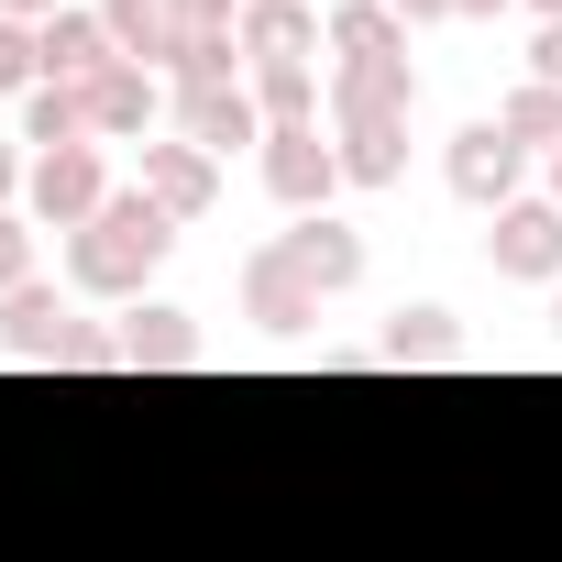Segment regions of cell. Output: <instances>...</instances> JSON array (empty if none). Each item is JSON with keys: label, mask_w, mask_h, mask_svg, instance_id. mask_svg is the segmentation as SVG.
<instances>
[{"label": "cell", "mask_w": 562, "mask_h": 562, "mask_svg": "<svg viewBox=\"0 0 562 562\" xmlns=\"http://www.w3.org/2000/svg\"><path fill=\"white\" fill-rule=\"evenodd\" d=\"M551 331H562V288H551Z\"/></svg>", "instance_id": "836d02e7"}, {"label": "cell", "mask_w": 562, "mask_h": 562, "mask_svg": "<svg viewBox=\"0 0 562 562\" xmlns=\"http://www.w3.org/2000/svg\"><path fill=\"white\" fill-rule=\"evenodd\" d=\"M265 188H276V210H331V188H342V144H321V122H299V133H265Z\"/></svg>", "instance_id": "8992f818"}, {"label": "cell", "mask_w": 562, "mask_h": 562, "mask_svg": "<svg viewBox=\"0 0 562 562\" xmlns=\"http://www.w3.org/2000/svg\"><path fill=\"white\" fill-rule=\"evenodd\" d=\"M67 0H0V23H56Z\"/></svg>", "instance_id": "83f0119b"}, {"label": "cell", "mask_w": 562, "mask_h": 562, "mask_svg": "<svg viewBox=\"0 0 562 562\" xmlns=\"http://www.w3.org/2000/svg\"><path fill=\"white\" fill-rule=\"evenodd\" d=\"M331 56L342 67H408V23L386 12V0H342L331 12Z\"/></svg>", "instance_id": "2e32d148"}, {"label": "cell", "mask_w": 562, "mask_h": 562, "mask_svg": "<svg viewBox=\"0 0 562 562\" xmlns=\"http://www.w3.org/2000/svg\"><path fill=\"white\" fill-rule=\"evenodd\" d=\"M144 199L166 210V221H210V199H221V155H199V144H144Z\"/></svg>", "instance_id": "30bf717a"}, {"label": "cell", "mask_w": 562, "mask_h": 562, "mask_svg": "<svg viewBox=\"0 0 562 562\" xmlns=\"http://www.w3.org/2000/svg\"><path fill=\"white\" fill-rule=\"evenodd\" d=\"M452 12H507V0H452Z\"/></svg>", "instance_id": "4dcf8cb0"}, {"label": "cell", "mask_w": 562, "mask_h": 562, "mask_svg": "<svg viewBox=\"0 0 562 562\" xmlns=\"http://www.w3.org/2000/svg\"><path fill=\"white\" fill-rule=\"evenodd\" d=\"M45 89V45H34V23H0V100H34Z\"/></svg>", "instance_id": "603a6c76"}, {"label": "cell", "mask_w": 562, "mask_h": 562, "mask_svg": "<svg viewBox=\"0 0 562 562\" xmlns=\"http://www.w3.org/2000/svg\"><path fill=\"white\" fill-rule=\"evenodd\" d=\"M529 78H540V89H562V23H540V45H529Z\"/></svg>", "instance_id": "4316f807"}, {"label": "cell", "mask_w": 562, "mask_h": 562, "mask_svg": "<svg viewBox=\"0 0 562 562\" xmlns=\"http://www.w3.org/2000/svg\"><path fill=\"white\" fill-rule=\"evenodd\" d=\"M243 321H254V331H276V342H310L321 288L299 276V254H288V243H254V254H243Z\"/></svg>", "instance_id": "7a4b0ae2"}, {"label": "cell", "mask_w": 562, "mask_h": 562, "mask_svg": "<svg viewBox=\"0 0 562 562\" xmlns=\"http://www.w3.org/2000/svg\"><path fill=\"white\" fill-rule=\"evenodd\" d=\"M551 210H562V155H551Z\"/></svg>", "instance_id": "1f68e13d"}, {"label": "cell", "mask_w": 562, "mask_h": 562, "mask_svg": "<svg viewBox=\"0 0 562 562\" xmlns=\"http://www.w3.org/2000/svg\"><path fill=\"white\" fill-rule=\"evenodd\" d=\"M100 23H111V45H122V67H177V12L166 0H100Z\"/></svg>", "instance_id": "e0dca14e"}, {"label": "cell", "mask_w": 562, "mask_h": 562, "mask_svg": "<svg viewBox=\"0 0 562 562\" xmlns=\"http://www.w3.org/2000/svg\"><path fill=\"white\" fill-rule=\"evenodd\" d=\"M232 45H243V67H310V56L331 45V23L310 12V0H243Z\"/></svg>", "instance_id": "ba28073f"}, {"label": "cell", "mask_w": 562, "mask_h": 562, "mask_svg": "<svg viewBox=\"0 0 562 562\" xmlns=\"http://www.w3.org/2000/svg\"><path fill=\"white\" fill-rule=\"evenodd\" d=\"M166 243H177V221L144 199V188H111V210L89 221V232H67V276L89 299H133L144 276L166 265Z\"/></svg>", "instance_id": "6da1fadb"}, {"label": "cell", "mask_w": 562, "mask_h": 562, "mask_svg": "<svg viewBox=\"0 0 562 562\" xmlns=\"http://www.w3.org/2000/svg\"><path fill=\"white\" fill-rule=\"evenodd\" d=\"M12 288H34V221L0 210V299H12Z\"/></svg>", "instance_id": "d4e9b609"}, {"label": "cell", "mask_w": 562, "mask_h": 562, "mask_svg": "<svg viewBox=\"0 0 562 562\" xmlns=\"http://www.w3.org/2000/svg\"><path fill=\"white\" fill-rule=\"evenodd\" d=\"M34 221L45 232H89L100 210H111V166H100V144H56V155H34Z\"/></svg>", "instance_id": "3957f363"}, {"label": "cell", "mask_w": 562, "mask_h": 562, "mask_svg": "<svg viewBox=\"0 0 562 562\" xmlns=\"http://www.w3.org/2000/svg\"><path fill=\"white\" fill-rule=\"evenodd\" d=\"M199 364V321L188 310H133L122 321V375H188Z\"/></svg>", "instance_id": "4fadbf2b"}, {"label": "cell", "mask_w": 562, "mask_h": 562, "mask_svg": "<svg viewBox=\"0 0 562 562\" xmlns=\"http://www.w3.org/2000/svg\"><path fill=\"white\" fill-rule=\"evenodd\" d=\"M89 144H122V133H155V67H100L89 89Z\"/></svg>", "instance_id": "7c38bea8"}, {"label": "cell", "mask_w": 562, "mask_h": 562, "mask_svg": "<svg viewBox=\"0 0 562 562\" xmlns=\"http://www.w3.org/2000/svg\"><path fill=\"white\" fill-rule=\"evenodd\" d=\"M408 100H419L408 67H331V133L342 122H408Z\"/></svg>", "instance_id": "9a60e30c"}, {"label": "cell", "mask_w": 562, "mask_h": 562, "mask_svg": "<svg viewBox=\"0 0 562 562\" xmlns=\"http://www.w3.org/2000/svg\"><path fill=\"white\" fill-rule=\"evenodd\" d=\"M34 45H45V78H56V89H89L100 67H122V45H111V23H100V0H67L56 23H34Z\"/></svg>", "instance_id": "9c48e42d"}, {"label": "cell", "mask_w": 562, "mask_h": 562, "mask_svg": "<svg viewBox=\"0 0 562 562\" xmlns=\"http://www.w3.org/2000/svg\"><path fill=\"white\" fill-rule=\"evenodd\" d=\"M23 144H34V155H56V144H89V100L45 78V89L23 100Z\"/></svg>", "instance_id": "7402d4cb"}, {"label": "cell", "mask_w": 562, "mask_h": 562, "mask_svg": "<svg viewBox=\"0 0 562 562\" xmlns=\"http://www.w3.org/2000/svg\"><path fill=\"white\" fill-rule=\"evenodd\" d=\"M321 78L310 67H254V111H265V133H299V122H321Z\"/></svg>", "instance_id": "44dd1931"}, {"label": "cell", "mask_w": 562, "mask_h": 562, "mask_svg": "<svg viewBox=\"0 0 562 562\" xmlns=\"http://www.w3.org/2000/svg\"><path fill=\"white\" fill-rule=\"evenodd\" d=\"M518 166H529V155H518L496 122H463V133H452V155H441V188H452L463 210H485V221H496L507 199H529V188H518Z\"/></svg>", "instance_id": "277c9868"}, {"label": "cell", "mask_w": 562, "mask_h": 562, "mask_svg": "<svg viewBox=\"0 0 562 562\" xmlns=\"http://www.w3.org/2000/svg\"><path fill=\"white\" fill-rule=\"evenodd\" d=\"M177 144L199 155H265V111H254V78H221V89H177Z\"/></svg>", "instance_id": "52a82bcc"}, {"label": "cell", "mask_w": 562, "mask_h": 562, "mask_svg": "<svg viewBox=\"0 0 562 562\" xmlns=\"http://www.w3.org/2000/svg\"><path fill=\"white\" fill-rule=\"evenodd\" d=\"M485 265L518 276V288H562V210L551 199H507L485 232Z\"/></svg>", "instance_id": "5b68a950"}, {"label": "cell", "mask_w": 562, "mask_h": 562, "mask_svg": "<svg viewBox=\"0 0 562 562\" xmlns=\"http://www.w3.org/2000/svg\"><path fill=\"white\" fill-rule=\"evenodd\" d=\"M540 23H562V0H540Z\"/></svg>", "instance_id": "d6a6232c"}, {"label": "cell", "mask_w": 562, "mask_h": 562, "mask_svg": "<svg viewBox=\"0 0 562 562\" xmlns=\"http://www.w3.org/2000/svg\"><path fill=\"white\" fill-rule=\"evenodd\" d=\"M496 133H507L518 155H562V89H540V78H518V89L496 100Z\"/></svg>", "instance_id": "d6986e66"}, {"label": "cell", "mask_w": 562, "mask_h": 562, "mask_svg": "<svg viewBox=\"0 0 562 562\" xmlns=\"http://www.w3.org/2000/svg\"><path fill=\"white\" fill-rule=\"evenodd\" d=\"M342 188H397L408 177V122H342Z\"/></svg>", "instance_id": "ac0fdd59"}, {"label": "cell", "mask_w": 562, "mask_h": 562, "mask_svg": "<svg viewBox=\"0 0 562 562\" xmlns=\"http://www.w3.org/2000/svg\"><path fill=\"white\" fill-rule=\"evenodd\" d=\"M397 23H452V0H386Z\"/></svg>", "instance_id": "f1b7e54d"}, {"label": "cell", "mask_w": 562, "mask_h": 562, "mask_svg": "<svg viewBox=\"0 0 562 562\" xmlns=\"http://www.w3.org/2000/svg\"><path fill=\"white\" fill-rule=\"evenodd\" d=\"M276 243L299 254V276H310L321 299H342V288H364V232H353V221H331V210H310L299 232H276Z\"/></svg>", "instance_id": "8fae6325"}, {"label": "cell", "mask_w": 562, "mask_h": 562, "mask_svg": "<svg viewBox=\"0 0 562 562\" xmlns=\"http://www.w3.org/2000/svg\"><path fill=\"white\" fill-rule=\"evenodd\" d=\"M452 353H463L452 310H397V321H386V342H375V364H452Z\"/></svg>", "instance_id": "ffe728a7"}, {"label": "cell", "mask_w": 562, "mask_h": 562, "mask_svg": "<svg viewBox=\"0 0 562 562\" xmlns=\"http://www.w3.org/2000/svg\"><path fill=\"white\" fill-rule=\"evenodd\" d=\"M56 375H122V331H100V321H78V331L56 342Z\"/></svg>", "instance_id": "cb8c5ba5"}, {"label": "cell", "mask_w": 562, "mask_h": 562, "mask_svg": "<svg viewBox=\"0 0 562 562\" xmlns=\"http://www.w3.org/2000/svg\"><path fill=\"white\" fill-rule=\"evenodd\" d=\"M67 331H78V321L56 310V288H45V276L0 299V353H12V364H56V342H67Z\"/></svg>", "instance_id": "5bb4252c"}, {"label": "cell", "mask_w": 562, "mask_h": 562, "mask_svg": "<svg viewBox=\"0 0 562 562\" xmlns=\"http://www.w3.org/2000/svg\"><path fill=\"white\" fill-rule=\"evenodd\" d=\"M12 188H23V155H12V144H0V210H12Z\"/></svg>", "instance_id": "f546056e"}, {"label": "cell", "mask_w": 562, "mask_h": 562, "mask_svg": "<svg viewBox=\"0 0 562 562\" xmlns=\"http://www.w3.org/2000/svg\"><path fill=\"white\" fill-rule=\"evenodd\" d=\"M166 12H177V34H232L243 0H166Z\"/></svg>", "instance_id": "484cf974"}]
</instances>
